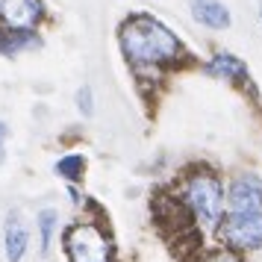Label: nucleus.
<instances>
[{"label":"nucleus","instance_id":"obj_12","mask_svg":"<svg viewBox=\"0 0 262 262\" xmlns=\"http://www.w3.org/2000/svg\"><path fill=\"white\" fill-rule=\"evenodd\" d=\"M53 230H56V212H53V209H41V212H38V236H41V250H45V253L50 250Z\"/></svg>","mask_w":262,"mask_h":262},{"label":"nucleus","instance_id":"obj_3","mask_svg":"<svg viewBox=\"0 0 262 262\" xmlns=\"http://www.w3.org/2000/svg\"><path fill=\"white\" fill-rule=\"evenodd\" d=\"M215 233H218V242L227 250H236V253L262 250V212H256V215H230L227 212Z\"/></svg>","mask_w":262,"mask_h":262},{"label":"nucleus","instance_id":"obj_1","mask_svg":"<svg viewBox=\"0 0 262 262\" xmlns=\"http://www.w3.org/2000/svg\"><path fill=\"white\" fill-rule=\"evenodd\" d=\"M121 48L136 65H165L183 53L180 38L150 15H133L121 27Z\"/></svg>","mask_w":262,"mask_h":262},{"label":"nucleus","instance_id":"obj_4","mask_svg":"<svg viewBox=\"0 0 262 262\" xmlns=\"http://www.w3.org/2000/svg\"><path fill=\"white\" fill-rule=\"evenodd\" d=\"M65 250L71 262H109V238L95 224H74L65 233Z\"/></svg>","mask_w":262,"mask_h":262},{"label":"nucleus","instance_id":"obj_7","mask_svg":"<svg viewBox=\"0 0 262 262\" xmlns=\"http://www.w3.org/2000/svg\"><path fill=\"white\" fill-rule=\"evenodd\" d=\"M189 3H191V18L198 24L209 27V30H227L230 21H233L227 6L218 3V0H189Z\"/></svg>","mask_w":262,"mask_h":262},{"label":"nucleus","instance_id":"obj_2","mask_svg":"<svg viewBox=\"0 0 262 262\" xmlns=\"http://www.w3.org/2000/svg\"><path fill=\"white\" fill-rule=\"evenodd\" d=\"M186 203L191 206L194 218L206 227H215L227 215V191L215 174H194L186 183Z\"/></svg>","mask_w":262,"mask_h":262},{"label":"nucleus","instance_id":"obj_8","mask_svg":"<svg viewBox=\"0 0 262 262\" xmlns=\"http://www.w3.org/2000/svg\"><path fill=\"white\" fill-rule=\"evenodd\" d=\"M209 74L242 83V80L248 77V65L238 59V56H233V53H215V59L209 62Z\"/></svg>","mask_w":262,"mask_h":262},{"label":"nucleus","instance_id":"obj_15","mask_svg":"<svg viewBox=\"0 0 262 262\" xmlns=\"http://www.w3.org/2000/svg\"><path fill=\"white\" fill-rule=\"evenodd\" d=\"M6 136H9V127L0 121V162H3V147H6Z\"/></svg>","mask_w":262,"mask_h":262},{"label":"nucleus","instance_id":"obj_5","mask_svg":"<svg viewBox=\"0 0 262 262\" xmlns=\"http://www.w3.org/2000/svg\"><path fill=\"white\" fill-rule=\"evenodd\" d=\"M227 212L256 215L262 212V177L253 171H242L227 183Z\"/></svg>","mask_w":262,"mask_h":262},{"label":"nucleus","instance_id":"obj_11","mask_svg":"<svg viewBox=\"0 0 262 262\" xmlns=\"http://www.w3.org/2000/svg\"><path fill=\"white\" fill-rule=\"evenodd\" d=\"M83 171H85V159L80 154H71V156H62L59 162H56V174L65 180H80L83 177Z\"/></svg>","mask_w":262,"mask_h":262},{"label":"nucleus","instance_id":"obj_10","mask_svg":"<svg viewBox=\"0 0 262 262\" xmlns=\"http://www.w3.org/2000/svg\"><path fill=\"white\" fill-rule=\"evenodd\" d=\"M38 38L33 33H27V30H15V33H3L0 38V53H6V56H12L18 53L21 48H36Z\"/></svg>","mask_w":262,"mask_h":262},{"label":"nucleus","instance_id":"obj_16","mask_svg":"<svg viewBox=\"0 0 262 262\" xmlns=\"http://www.w3.org/2000/svg\"><path fill=\"white\" fill-rule=\"evenodd\" d=\"M259 18H262V6H259Z\"/></svg>","mask_w":262,"mask_h":262},{"label":"nucleus","instance_id":"obj_13","mask_svg":"<svg viewBox=\"0 0 262 262\" xmlns=\"http://www.w3.org/2000/svg\"><path fill=\"white\" fill-rule=\"evenodd\" d=\"M77 106L83 112L85 118H92V112H95V103H92V85H83L80 92H77Z\"/></svg>","mask_w":262,"mask_h":262},{"label":"nucleus","instance_id":"obj_14","mask_svg":"<svg viewBox=\"0 0 262 262\" xmlns=\"http://www.w3.org/2000/svg\"><path fill=\"white\" fill-rule=\"evenodd\" d=\"M206 262H242V256H238L236 250H227V248H221V250H215L212 256Z\"/></svg>","mask_w":262,"mask_h":262},{"label":"nucleus","instance_id":"obj_6","mask_svg":"<svg viewBox=\"0 0 262 262\" xmlns=\"http://www.w3.org/2000/svg\"><path fill=\"white\" fill-rule=\"evenodd\" d=\"M41 21V0H0V24L9 30H33Z\"/></svg>","mask_w":262,"mask_h":262},{"label":"nucleus","instance_id":"obj_9","mask_svg":"<svg viewBox=\"0 0 262 262\" xmlns=\"http://www.w3.org/2000/svg\"><path fill=\"white\" fill-rule=\"evenodd\" d=\"M24 250H27V230L18 215H9V221H6V259L21 262Z\"/></svg>","mask_w":262,"mask_h":262}]
</instances>
